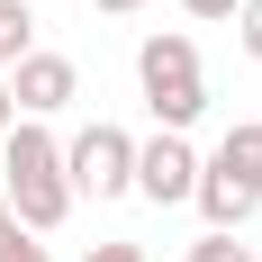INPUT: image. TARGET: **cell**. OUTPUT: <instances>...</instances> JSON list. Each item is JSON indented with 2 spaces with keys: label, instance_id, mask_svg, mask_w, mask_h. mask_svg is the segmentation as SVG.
I'll return each instance as SVG.
<instances>
[{
  "label": "cell",
  "instance_id": "cell-10",
  "mask_svg": "<svg viewBox=\"0 0 262 262\" xmlns=\"http://www.w3.org/2000/svg\"><path fill=\"white\" fill-rule=\"evenodd\" d=\"M235 46L262 63V0H244V9H235Z\"/></svg>",
  "mask_w": 262,
  "mask_h": 262
},
{
  "label": "cell",
  "instance_id": "cell-11",
  "mask_svg": "<svg viewBox=\"0 0 262 262\" xmlns=\"http://www.w3.org/2000/svg\"><path fill=\"white\" fill-rule=\"evenodd\" d=\"M81 262H145V244H127V235H108V244H91Z\"/></svg>",
  "mask_w": 262,
  "mask_h": 262
},
{
  "label": "cell",
  "instance_id": "cell-5",
  "mask_svg": "<svg viewBox=\"0 0 262 262\" xmlns=\"http://www.w3.org/2000/svg\"><path fill=\"white\" fill-rule=\"evenodd\" d=\"M199 145L190 136H136V199H154V208H181V199H199Z\"/></svg>",
  "mask_w": 262,
  "mask_h": 262
},
{
  "label": "cell",
  "instance_id": "cell-3",
  "mask_svg": "<svg viewBox=\"0 0 262 262\" xmlns=\"http://www.w3.org/2000/svg\"><path fill=\"white\" fill-rule=\"evenodd\" d=\"M190 208L208 217L217 235H244V217L262 208V118H235L217 136V154L199 163V199Z\"/></svg>",
  "mask_w": 262,
  "mask_h": 262
},
{
  "label": "cell",
  "instance_id": "cell-1",
  "mask_svg": "<svg viewBox=\"0 0 262 262\" xmlns=\"http://www.w3.org/2000/svg\"><path fill=\"white\" fill-rule=\"evenodd\" d=\"M0 199L27 235H54L73 217V181H63V145L46 136V118H18L0 136Z\"/></svg>",
  "mask_w": 262,
  "mask_h": 262
},
{
  "label": "cell",
  "instance_id": "cell-14",
  "mask_svg": "<svg viewBox=\"0 0 262 262\" xmlns=\"http://www.w3.org/2000/svg\"><path fill=\"white\" fill-rule=\"evenodd\" d=\"M9 127H18V108H9V81H0V136H9Z\"/></svg>",
  "mask_w": 262,
  "mask_h": 262
},
{
  "label": "cell",
  "instance_id": "cell-2",
  "mask_svg": "<svg viewBox=\"0 0 262 262\" xmlns=\"http://www.w3.org/2000/svg\"><path fill=\"white\" fill-rule=\"evenodd\" d=\"M136 91H145V108H154L163 136H190V127H199V108H208V73H199L190 27H154V36L136 46Z\"/></svg>",
  "mask_w": 262,
  "mask_h": 262
},
{
  "label": "cell",
  "instance_id": "cell-16",
  "mask_svg": "<svg viewBox=\"0 0 262 262\" xmlns=\"http://www.w3.org/2000/svg\"><path fill=\"white\" fill-rule=\"evenodd\" d=\"M253 262H262V244H253Z\"/></svg>",
  "mask_w": 262,
  "mask_h": 262
},
{
  "label": "cell",
  "instance_id": "cell-7",
  "mask_svg": "<svg viewBox=\"0 0 262 262\" xmlns=\"http://www.w3.org/2000/svg\"><path fill=\"white\" fill-rule=\"evenodd\" d=\"M27 54H36V9L27 0H0V73L27 63Z\"/></svg>",
  "mask_w": 262,
  "mask_h": 262
},
{
  "label": "cell",
  "instance_id": "cell-13",
  "mask_svg": "<svg viewBox=\"0 0 262 262\" xmlns=\"http://www.w3.org/2000/svg\"><path fill=\"white\" fill-rule=\"evenodd\" d=\"M91 9H100V18H136L145 0H91Z\"/></svg>",
  "mask_w": 262,
  "mask_h": 262
},
{
  "label": "cell",
  "instance_id": "cell-6",
  "mask_svg": "<svg viewBox=\"0 0 262 262\" xmlns=\"http://www.w3.org/2000/svg\"><path fill=\"white\" fill-rule=\"evenodd\" d=\"M0 81H9V108H18V118H63V108L81 100V63L73 54H46V46L27 54V63H9Z\"/></svg>",
  "mask_w": 262,
  "mask_h": 262
},
{
  "label": "cell",
  "instance_id": "cell-12",
  "mask_svg": "<svg viewBox=\"0 0 262 262\" xmlns=\"http://www.w3.org/2000/svg\"><path fill=\"white\" fill-rule=\"evenodd\" d=\"M244 0H181V18H235Z\"/></svg>",
  "mask_w": 262,
  "mask_h": 262
},
{
  "label": "cell",
  "instance_id": "cell-15",
  "mask_svg": "<svg viewBox=\"0 0 262 262\" xmlns=\"http://www.w3.org/2000/svg\"><path fill=\"white\" fill-rule=\"evenodd\" d=\"M9 226H18V217H9V199H0V235H9Z\"/></svg>",
  "mask_w": 262,
  "mask_h": 262
},
{
  "label": "cell",
  "instance_id": "cell-8",
  "mask_svg": "<svg viewBox=\"0 0 262 262\" xmlns=\"http://www.w3.org/2000/svg\"><path fill=\"white\" fill-rule=\"evenodd\" d=\"M181 262H253V244H244V235H217V226H208V235L190 244Z\"/></svg>",
  "mask_w": 262,
  "mask_h": 262
},
{
  "label": "cell",
  "instance_id": "cell-9",
  "mask_svg": "<svg viewBox=\"0 0 262 262\" xmlns=\"http://www.w3.org/2000/svg\"><path fill=\"white\" fill-rule=\"evenodd\" d=\"M0 262H54V253H46V235H27V226H9V235H0Z\"/></svg>",
  "mask_w": 262,
  "mask_h": 262
},
{
  "label": "cell",
  "instance_id": "cell-4",
  "mask_svg": "<svg viewBox=\"0 0 262 262\" xmlns=\"http://www.w3.org/2000/svg\"><path fill=\"white\" fill-rule=\"evenodd\" d=\"M63 181H73V199H127L136 190V136L108 127V118H91L63 145Z\"/></svg>",
  "mask_w": 262,
  "mask_h": 262
}]
</instances>
